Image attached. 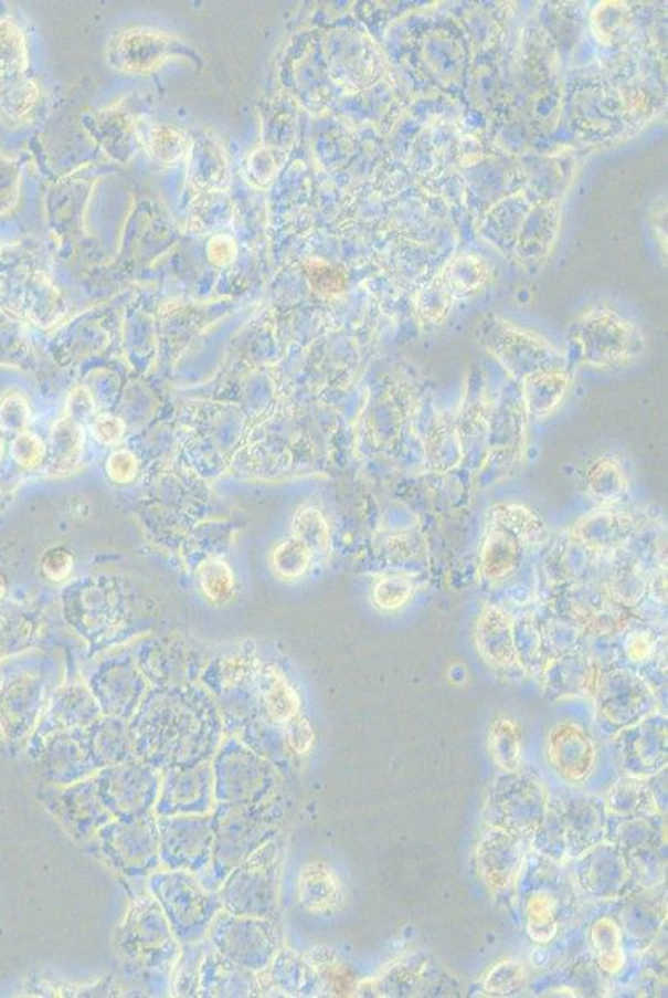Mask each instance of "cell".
<instances>
[{
  "label": "cell",
  "mask_w": 668,
  "mask_h": 998,
  "mask_svg": "<svg viewBox=\"0 0 668 998\" xmlns=\"http://www.w3.org/2000/svg\"><path fill=\"white\" fill-rule=\"evenodd\" d=\"M548 789L534 774L512 770L497 777L484 817L489 827L516 838H532L548 812Z\"/></svg>",
  "instance_id": "1"
},
{
  "label": "cell",
  "mask_w": 668,
  "mask_h": 998,
  "mask_svg": "<svg viewBox=\"0 0 668 998\" xmlns=\"http://www.w3.org/2000/svg\"><path fill=\"white\" fill-rule=\"evenodd\" d=\"M594 693L597 721L604 733L612 737L657 710L650 686L632 671H612L597 676Z\"/></svg>",
  "instance_id": "2"
},
{
  "label": "cell",
  "mask_w": 668,
  "mask_h": 998,
  "mask_svg": "<svg viewBox=\"0 0 668 998\" xmlns=\"http://www.w3.org/2000/svg\"><path fill=\"white\" fill-rule=\"evenodd\" d=\"M179 39L148 28L121 29L112 35L105 59L114 71L127 75H148L179 55Z\"/></svg>",
  "instance_id": "3"
},
{
  "label": "cell",
  "mask_w": 668,
  "mask_h": 998,
  "mask_svg": "<svg viewBox=\"0 0 668 998\" xmlns=\"http://www.w3.org/2000/svg\"><path fill=\"white\" fill-rule=\"evenodd\" d=\"M544 754L555 776L571 786L587 782L597 766V743L585 724L561 719L549 727Z\"/></svg>",
  "instance_id": "4"
},
{
  "label": "cell",
  "mask_w": 668,
  "mask_h": 998,
  "mask_svg": "<svg viewBox=\"0 0 668 998\" xmlns=\"http://www.w3.org/2000/svg\"><path fill=\"white\" fill-rule=\"evenodd\" d=\"M579 344L584 360L601 368L628 364L640 350L637 329L611 312L584 318L579 326Z\"/></svg>",
  "instance_id": "5"
},
{
  "label": "cell",
  "mask_w": 668,
  "mask_h": 998,
  "mask_svg": "<svg viewBox=\"0 0 668 998\" xmlns=\"http://www.w3.org/2000/svg\"><path fill=\"white\" fill-rule=\"evenodd\" d=\"M618 763L627 777L647 780L667 766V719L651 714L615 734Z\"/></svg>",
  "instance_id": "6"
},
{
  "label": "cell",
  "mask_w": 668,
  "mask_h": 998,
  "mask_svg": "<svg viewBox=\"0 0 668 998\" xmlns=\"http://www.w3.org/2000/svg\"><path fill=\"white\" fill-rule=\"evenodd\" d=\"M477 871L494 897H509L519 884L524 862L521 841L506 830L489 827L476 849Z\"/></svg>",
  "instance_id": "7"
},
{
  "label": "cell",
  "mask_w": 668,
  "mask_h": 998,
  "mask_svg": "<svg viewBox=\"0 0 668 998\" xmlns=\"http://www.w3.org/2000/svg\"><path fill=\"white\" fill-rule=\"evenodd\" d=\"M575 879L592 901H614L630 881V865L617 844L598 842L575 861Z\"/></svg>",
  "instance_id": "8"
},
{
  "label": "cell",
  "mask_w": 668,
  "mask_h": 998,
  "mask_svg": "<svg viewBox=\"0 0 668 998\" xmlns=\"http://www.w3.org/2000/svg\"><path fill=\"white\" fill-rule=\"evenodd\" d=\"M476 645L484 661L497 671L522 668L515 622L496 606L484 609L476 624Z\"/></svg>",
  "instance_id": "9"
},
{
  "label": "cell",
  "mask_w": 668,
  "mask_h": 998,
  "mask_svg": "<svg viewBox=\"0 0 668 998\" xmlns=\"http://www.w3.org/2000/svg\"><path fill=\"white\" fill-rule=\"evenodd\" d=\"M298 901L309 914H335L344 902L343 882L326 862H308L299 872Z\"/></svg>",
  "instance_id": "10"
},
{
  "label": "cell",
  "mask_w": 668,
  "mask_h": 998,
  "mask_svg": "<svg viewBox=\"0 0 668 998\" xmlns=\"http://www.w3.org/2000/svg\"><path fill=\"white\" fill-rule=\"evenodd\" d=\"M230 170L225 151L213 138L193 140L190 154V183L200 192H223L229 187Z\"/></svg>",
  "instance_id": "11"
},
{
  "label": "cell",
  "mask_w": 668,
  "mask_h": 998,
  "mask_svg": "<svg viewBox=\"0 0 668 998\" xmlns=\"http://www.w3.org/2000/svg\"><path fill=\"white\" fill-rule=\"evenodd\" d=\"M569 390V377L561 367L538 371L522 380L524 403L538 420L551 417L561 407Z\"/></svg>",
  "instance_id": "12"
},
{
  "label": "cell",
  "mask_w": 668,
  "mask_h": 998,
  "mask_svg": "<svg viewBox=\"0 0 668 998\" xmlns=\"http://www.w3.org/2000/svg\"><path fill=\"white\" fill-rule=\"evenodd\" d=\"M562 816L564 823L565 849H569L574 858L582 852L594 848L602 842L604 829H602L601 810L595 803L587 800H574L569 803L568 810Z\"/></svg>",
  "instance_id": "13"
},
{
  "label": "cell",
  "mask_w": 668,
  "mask_h": 998,
  "mask_svg": "<svg viewBox=\"0 0 668 998\" xmlns=\"http://www.w3.org/2000/svg\"><path fill=\"white\" fill-rule=\"evenodd\" d=\"M521 543L511 533L492 526L480 549V575L490 582L505 581L521 563Z\"/></svg>",
  "instance_id": "14"
},
{
  "label": "cell",
  "mask_w": 668,
  "mask_h": 998,
  "mask_svg": "<svg viewBox=\"0 0 668 998\" xmlns=\"http://www.w3.org/2000/svg\"><path fill=\"white\" fill-rule=\"evenodd\" d=\"M144 144L147 154L165 167L185 161L193 147L192 137L176 125H153L145 134Z\"/></svg>",
  "instance_id": "15"
},
{
  "label": "cell",
  "mask_w": 668,
  "mask_h": 998,
  "mask_svg": "<svg viewBox=\"0 0 668 998\" xmlns=\"http://www.w3.org/2000/svg\"><path fill=\"white\" fill-rule=\"evenodd\" d=\"M591 947L595 960L608 975H617L625 965L624 932L611 917H601L592 924Z\"/></svg>",
  "instance_id": "16"
},
{
  "label": "cell",
  "mask_w": 668,
  "mask_h": 998,
  "mask_svg": "<svg viewBox=\"0 0 668 998\" xmlns=\"http://www.w3.org/2000/svg\"><path fill=\"white\" fill-rule=\"evenodd\" d=\"M526 931L532 942L549 944L559 934V904L549 891H534L524 904Z\"/></svg>",
  "instance_id": "17"
},
{
  "label": "cell",
  "mask_w": 668,
  "mask_h": 998,
  "mask_svg": "<svg viewBox=\"0 0 668 998\" xmlns=\"http://www.w3.org/2000/svg\"><path fill=\"white\" fill-rule=\"evenodd\" d=\"M84 428L71 418H61L52 424V468L55 473H68L77 466L84 451Z\"/></svg>",
  "instance_id": "18"
},
{
  "label": "cell",
  "mask_w": 668,
  "mask_h": 998,
  "mask_svg": "<svg viewBox=\"0 0 668 998\" xmlns=\"http://www.w3.org/2000/svg\"><path fill=\"white\" fill-rule=\"evenodd\" d=\"M489 754L492 763L502 773H512L521 767V729L509 717H497L489 729Z\"/></svg>",
  "instance_id": "19"
},
{
  "label": "cell",
  "mask_w": 668,
  "mask_h": 998,
  "mask_svg": "<svg viewBox=\"0 0 668 998\" xmlns=\"http://www.w3.org/2000/svg\"><path fill=\"white\" fill-rule=\"evenodd\" d=\"M29 71L28 41L12 21H0V84L25 77Z\"/></svg>",
  "instance_id": "20"
},
{
  "label": "cell",
  "mask_w": 668,
  "mask_h": 998,
  "mask_svg": "<svg viewBox=\"0 0 668 998\" xmlns=\"http://www.w3.org/2000/svg\"><path fill=\"white\" fill-rule=\"evenodd\" d=\"M263 697H265L266 711L275 723L288 724L298 716L299 697L296 691L289 686L288 681L282 676L275 668H266L262 673Z\"/></svg>",
  "instance_id": "21"
},
{
  "label": "cell",
  "mask_w": 668,
  "mask_h": 998,
  "mask_svg": "<svg viewBox=\"0 0 668 998\" xmlns=\"http://www.w3.org/2000/svg\"><path fill=\"white\" fill-rule=\"evenodd\" d=\"M494 523L511 533L521 545H536L544 542L548 528L544 522L531 509L521 505H502L494 512Z\"/></svg>",
  "instance_id": "22"
},
{
  "label": "cell",
  "mask_w": 668,
  "mask_h": 998,
  "mask_svg": "<svg viewBox=\"0 0 668 998\" xmlns=\"http://www.w3.org/2000/svg\"><path fill=\"white\" fill-rule=\"evenodd\" d=\"M587 490L592 497L601 503H614L624 493L627 487V477L622 470L618 461L611 456L597 458L594 463L589 466Z\"/></svg>",
  "instance_id": "23"
},
{
  "label": "cell",
  "mask_w": 668,
  "mask_h": 998,
  "mask_svg": "<svg viewBox=\"0 0 668 998\" xmlns=\"http://www.w3.org/2000/svg\"><path fill=\"white\" fill-rule=\"evenodd\" d=\"M39 94L38 84L29 75L0 84V117L12 124L24 120L34 111Z\"/></svg>",
  "instance_id": "24"
},
{
  "label": "cell",
  "mask_w": 668,
  "mask_h": 998,
  "mask_svg": "<svg viewBox=\"0 0 668 998\" xmlns=\"http://www.w3.org/2000/svg\"><path fill=\"white\" fill-rule=\"evenodd\" d=\"M650 802H654V796L647 789L645 780L627 777L611 790L607 809L612 816L625 817L627 820L638 819V813L647 809Z\"/></svg>",
  "instance_id": "25"
},
{
  "label": "cell",
  "mask_w": 668,
  "mask_h": 998,
  "mask_svg": "<svg viewBox=\"0 0 668 998\" xmlns=\"http://www.w3.org/2000/svg\"><path fill=\"white\" fill-rule=\"evenodd\" d=\"M293 538L305 545L312 555L326 553L331 543L328 522L315 506H303L293 518Z\"/></svg>",
  "instance_id": "26"
},
{
  "label": "cell",
  "mask_w": 668,
  "mask_h": 998,
  "mask_svg": "<svg viewBox=\"0 0 668 998\" xmlns=\"http://www.w3.org/2000/svg\"><path fill=\"white\" fill-rule=\"evenodd\" d=\"M526 985V971L521 962L508 960L494 965L483 980V988L489 995L509 997L519 994Z\"/></svg>",
  "instance_id": "27"
},
{
  "label": "cell",
  "mask_w": 668,
  "mask_h": 998,
  "mask_svg": "<svg viewBox=\"0 0 668 998\" xmlns=\"http://www.w3.org/2000/svg\"><path fill=\"white\" fill-rule=\"evenodd\" d=\"M200 586L203 595L213 602L229 601L235 591V576L222 559H209L200 566Z\"/></svg>",
  "instance_id": "28"
},
{
  "label": "cell",
  "mask_w": 668,
  "mask_h": 998,
  "mask_svg": "<svg viewBox=\"0 0 668 998\" xmlns=\"http://www.w3.org/2000/svg\"><path fill=\"white\" fill-rule=\"evenodd\" d=\"M312 553L298 539L291 538L279 543L272 555V565L276 575L285 579H298L308 571Z\"/></svg>",
  "instance_id": "29"
},
{
  "label": "cell",
  "mask_w": 668,
  "mask_h": 998,
  "mask_svg": "<svg viewBox=\"0 0 668 998\" xmlns=\"http://www.w3.org/2000/svg\"><path fill=\"white\" fill-rule=\"evenodd\" d=\"M413 595V582L401 576H386L378 579L373 586V602L381 611H400L411 601Z\"/></svg>",
  "instance_id": "30"
},
{
  "label": "cell",
  "mask_w": 668,
  "mask_h": 998,
  "mask_svg": "<svg viewBox=\"0 0 668 998\" xmlns=\"http://www.w3.org/2000/svg\"><path fill=\"white\" fill-rule=\"evenodd\" d=\"M31 411L21 393H9L0 400V427L6 431L22 433L28 427Z\"/></svg>",
  "instance_id": "31"
},
{
  "label": "cell",
  "mask_w": 668,
  "mask_h": 998,
  "mask_svg": "<svg viewBox=\"0 0 668 998\" xmlns=\"http://www.w3.org/2000/svg\"><path fill=\"white\" fill-rule=\"evenodd\" d=\"M12 456L14 460L21 464L22 468H31L38 466L45 456V447L42 443L41 438L35 437L32 433H19V437L15 438L14 443H12Z\"/></svg>",
  "instance_id": "32"
},
{
  "label": "cell",
  "mask_w": 668,
  "mask_h": 998,
  "mask_svg": "<svg viewBox=\"0 0 668 998\" xmlns=\"http://www.w3.org/2000/svg\"><path fill=\"white\" fill-rule=\"evenodd\" d=\"M19 170L14 161L0 157V216L9 212L18 202Z\"/></svg>",
  "instance_id": "33"
},
{
  "label": "cell",
  "mask_w": 668,
  "mask_h": 998,
  "mask_svg": "<svg viewBox=\"0 0 668 998\" xmlns=\"http://www.w3.org/2000/svg\"><path fill=\"white\" fill-rule=\"evenodd\" d=\"M316 734L311 723L305 717H295L286 724V740L289 749L298 756H305L315 744Z\"/></svg>",
  "instance_id": "34"
},
{
  "label": "cell",
  "mask_w": 668,
  "mask_h": 998,
  "mask_svg": "<svg viewBox=\"0 0 668 998\" xmlns=\"http://www.w3.org/2000/svg\"><path fill=\"white\" fill-rule=\"evenodd\" d=\"M74 569V556L68 549L57 546L49 549L42 558V571L51 581H64Z\"/></svg>",
  "instance_id": "35"
},
{
  "label": "cell",
  "mask_w": 668,
  "mask_h": 998,
  "mask_svg": "<svg viewBox=\"0 0 668 998\" xmlns=\"http://www.w3.org/2000/svg\"><path fill=\"white\" fill-rule=\"evenodd\" d=\"M138 473V461L131 451L118 450L110 454L107 461V474L112 481L118 484H127L135 480Z\"/></svg>",
  "instance_id": "36"
},
{
  "label": "cell",
  "mask_w": 668,
  "mask_h": 998,
  "mask_svg": "<svg viewBox=\"0 0 668 998\" xmlns=\"http://www.w3.org/2000/svg\"><path fill=\"white\" fill-rule=\"evenodd\" d=\"M94 411L95 400L87 388L77 387L68 393L67 401H65V417L82 424L84 421L92 420Z\"/></svg>",
  "instance_id": "37"
},
{
  "label": "cell",
  "mask_w": 668,
  "mask_h": 998,
  "mask_svg": "<svg viewBox=\"0 0 668 998\" xmlns=\"http://www.w3.org/2000/svg\"><path fill=\"white\" fill-rule=\"evenodd\" d=\"M92 434L102 444H117L124 438L125 424L114 414L102 413L92 421Z\"/></svg>",
  "instance_id": "38"
},
{
  "label": "cell",
  "mask_w": 668,
  "mask_h": 998,
  "mask_svg": "<svg viewBox=\"0 0 668 998\" xmlns=\"http://www.w3.org/2000/svg\"><path fill=\"white\" fill-rule=\"evenodd\" d=\"M236 256V243L226 235H216L209 243V259L213 265L225 266Z\"/></svg>",
  "instance_id": "39"
},
{
  "label": "cell",
  "mask_w": 668,
  "mask_h": 998,
  "mask_svg": "<svg viewBox=\"0 0 668 998\" xmlns=\"http://www.w3.org/2000/svg\"><path fill=\"white\" fill-rule=\"evenodd\" d=\"M651 652H654V639H651L650 634L647 632H634L630 638L627 639V644H625V654L628 655L632 662H642L648 661Z\"/></svg>",
  "instance_id": "40"
},
{
  "label": "cell",
  "mask_w": 668,
  "mask_h": 998,
  "mask_svg": "<svg viewBox=\"0 0 668 998\" xmlns=\"http://www.w3.org/2000/svg\"><path fill=\"white\" fill-rule=\"evenodd\" d=\"M4 592H6V582H4V579H2V576H0V598H2V596H4Z\"/></svg>",
  "instance_id": "41"
},
{
  "label": "cell",
  "mask_w": 668,
  "mask_h": 998,
  "mask_svg": "<svg viewBox=\"0 0 668 998\" xmlns=\"http://www.w3.org/2000/svg\"><path fill=\"white\" fill-rule=\"evenodd\" d=\"M4 454V444H2V440H0V458Z\"/></svg>",
  "instance_id": "42"
}]
</instances>
